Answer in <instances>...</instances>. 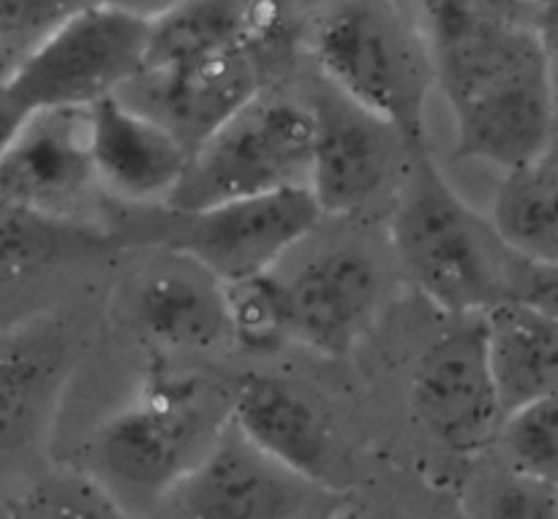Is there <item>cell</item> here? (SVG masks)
I'll return each instance as SVG.
<instances>
[{
    "label": "cell",
    "mask_w": 558,
    "mask_h": 519,
    "mask_svg": "<svg viewBox=\"0 0 558 519\" xmlns=\"http://www.w3.org/2000/svg\"><path fill=\"white\" fill-rule=\"evenodd\" d=\"M496 446L505 466L558 487V392L505 419Z\"/></svg>",
    "instance_id": "obj_25"
},
{
    "label": "cell",
    "mask_w": 558,
    "mask_h": 519,
    "mask_svg": "<svg viewBox=\"0 0 558 519\" xmlns=\"http://www.w3.org/2000/svg\"><path fill=\"white\" fill-rule=\"evenodd\" d=\"M150 11L76 3L9 74L0 90L25 114L90 109L120 96L145 71Z\"/></svg>",
    "instance_id": "obj_5"
},
{
    "label": "cell",
    "mask_w": 558,
    "mask_h": 519,
    "mask_svg": "<svg viewBox=\"0 0 558 519\" xmlns=\"http://www.w3.org/2000/svg\"><path fill=\"white\" fill-rule=\"evenodd\" d=\"M5 509L14 519H136L85 468L44 473Z\"/></svg>",
    "instance_id": "obj_21"
},
{
    "label": "cell",
    "mask_w": 558,
    "mask_h": 519,
    "mask_svg": "<svg viewBox=\"0 0 558 519\" xmlns=\"http://www.w3.org/2000/svg\"><path fill=\"white\" fill-rule=\"evenodd\" d=\"M529 22H532V30L537 33L539 44H543L548 63H558V3L537 5Z\"/></svg>",
    "instance_id": "obj_27"
},
{
    "label": "cell",
    "mask_w": 558,
    "mask_h": 519,
    "mask_svg": "<svg viewBox=\"0 0 558 519\" xmlns=\"http://www.w3.org/2000/svg\"><path fill=\"white\" fill-rule=\"evenodd\" d=\"M25 118L27 114L0 90V156H3L5 147L11 145V139H14V134L20 131V125L25 123Z\"/></svg>",
    "instance_id": "obj_28"
},
{
    "label": "cell",
    "mask_w": 558,
    "mask_h": 519,
    "mask_svg": "<svg viewBox=\"0 0 558 519\" xmlns=\"http://www.w3.org/2000/svg\"><path fill=\"white\" fill-rule=\"evenodd\" d=\"M0 519H14V517H11V511L5 509V506H0Z\"/></svg>",
    "instance_id": "obj_31"
},
{
    "label": "cell",
    "mask_w": 558,
    "mask_h": 519,
    "mask_svg": "<svg viewBox=\"0 0 558 519\" xmlns=\"http://www.w3.org/2000/svg\"><path fill=\"white\" fill-rule=\"evenodd\" d=\"M316 120L308 190L322 215H352L392 183L403 158H414L401 136L347 98L311 101Z\"/></svg>",
    "instance_id": "obj_11"
},
{
    "label": "cell",
    "mask_w": 558,
    "mask_h": 519,
    "mask_svg": "<svg viewBox=\"0 0 558 519\" xmlns=\"http://www.w3.org/2000/svg\"><path fill=\"white\" fill-rule=\"evenodd\" d=\"M71 370L63 321L33 316L0 326V462L25 455L52 424Z\"/></svg>",
    "instance_id": "obj_14"
},
{
    "label": "cell",
    "mask_w": 558,
    "mask_h": 519,
    "mask_svg": "<svg viewBox=\"0 0 558 519\" xmlns=\"http://www.w3.org/2000/svg\"><path fill=\"white\" fill-rule=\"evenodd\" d=\"M409 403L430 438L456 455H483L505 424L485 351L483 316L452 321L420 357Z\"/></svg>",
    "instance_id": "obj_8"
},
{
    "label": "cell",
    "mask_w": 558,
    "mask_h": 519,
    "mask_svg": "<svg viewBox=\"0 0 558 519\" xmlns=\"http://www.w3.org/2000/svg\"><path fill=\"white\" fill-rule=\"evenodd\" d=\"M322 218L308 188H283L202 212H172L158 243L229 286L270 272L283 254L319 226Z\"/></svg>",
    "instance_id": "obj_7"
},
{
    "label": "cell",
    "mask_w": 558,
    "mask_h": 519,
    "mask_svg": "<svg viewBox=\"0 0 558 519\" xmlns=\"http://www.w3.org/2000/svg\"><path fill=\"white\" fill-rule=\"evenodd\" d=\"M125 316L145 341L172 354L213 351L229 343L221 283L180 256L131 281Z\"/></svg>",
    "instance_id": "obj_17"
},
{
    "label": "cell",
    "mask_w": 558,
    "mask_h": 519,
    "mask_svg": "<svg viewBox=\"0 0 558 519\" xmlns=\"http://www.w3.org/2000/svg\"><path fill=\"white\" fill-rule=\"evenodd\" d=\"M510 254L558 267V177L543 161L501 174L488 215Z\"/></svg>",
    "instance_id": "obj_20"
},
{
    "label": "cell",
    "mask_w": 558,
    "mask_h": 519,
    "mask_svg": "<svg viewBox=\"0 0 558 519\" xmlns=\"http://www.w3.org/2000/svg\"><path fill=\"white\" fill-rule=\"evenodd\" d=\"M87 150L98 188L131 205H167L191 158L167 125L120 96L87 109Z\"/></svg>",
    "instance_id": "obj_13"
},
{
    "label": "cell",
    "mask_w": 558,
    "mask_h": 519,
    "mask_svg": "<svg viewBox=\"0 0 558 519\" xmlns=\"http://www.w3.org/2000/svg\"><path fill=\"white\" fill-rule=\"evenodd\" d=\"M436 87L456 123V161L534 166L556 136L550 63L532 22L501 5L425 3Z\"/></svg>",
    "instance_id": "obj_1"
},
{
    "label": "cell",
    "mask_w": 558,
    "mask_h": 519,
    "mask_svg": "<svg viewBox=\"0 0 558 519\" xmlns=\"http://www.w3.org/2000/svg\"><path fill=\"white\" fill-rule=\"evenodd\" d=\"M221 288L229 343L248 354H272L289 343L281 277L265 272Z\"/></svg>",
    "instance_id": "obj_24"
},
{
    "label": "cell",
    "mask_w": 558,
    "mask_h": 519,
    "mask_svg": "<svg viewBox=\"0 0 558 519\" xmlns=\"http://www.w3.org/2000/svg\"><path fill=\"white\" fill-rule=\"evenodd\" d=\"M319 487L262 455L229 422L205 460L180 479L150 519H308Z\"/></svg>",
    "instance_id": "obj_9"
},
{
    "label": "cell",
    "mask_w": 558,
    "mask_h": 519,
    "mask_svg": "<svg viewBox=\"0 0 558 519\" xmlns=\"http://www.w3.org/2000/svg\"><path fill=\"white\" fill-rule=\"evenodd\" d=\"M390 237L414 288L452 319L515 299L523 259L505 248L488 218L466 205L428 152L414 156L403 172Z\"/></svg>",
    "instance_id": "obj_2"
},
{
    "label": "cell",
    "mask_w": 558,
    "mask_h": 519,
    "mask_svg": "<svg viewBox=\"0 0 558 519\" xmlns=\"http://www.w3.org/2000/svg\"><path fill=\"white\" fill-rule=\"evenodd\" d=\"M490 379L505 419L558 392V321L518 302L483 313Z\"/></svg>",
    "instance_id": "obj_19"
},
{
    "label": "cell",
    "mask_w": 558,
    "mask_h": 519,
    "mask_svg": "<svg viewBox=\"0 0 558 519\" xmlns=\"http://www.w3.org/2000/svg\"><path fill=\"white\" fill-rule=\"evenodd\" d=\"M76 3H0V49H22V58L65 20Z\"/></svg>",
    "instance_id": "obj_26"
},
{
    "label": "cell",
    "mask_w": 558,
    "mask_h": 519,
    "mask_svg": "<svg viewBox=\"0 0 558 519\" xmlns=\"http://www.w3.org/2000/svg\"><path fill=\"white\" fill-rule=\"evenodd\" d=\"M543 163L558 177V134L554 136V141H550V147H548V152H545Z\"/></svg>",
    "instance_id": "obj_30"
},
{
    "label": "cell",
    "mask_w": 558,
    "mask_h": 519,
    "mask_svg": "<svg viewBox=\"0 0 558 519\" xmlns=\"http://www.w3.org/2000/svg\"><path fill=\"white\" fill-rule=\"evenodd\" d=\"M463 519H558V487L496 462L469 477Z\"/></svg>",
    "instance_id": "obj_22"
},
{
    "label": "cell",
    "mask_w": 558,
    "mask_h": 519,
    "mask_svg": "<svg viewBox=\"0 0 558 519\" xmlns=\"http://www.w3.org/2000/svg\"><path fill=\"white\" fill-rule=\"evenodd\" d=\"M314 54L332 90L401 136L412 156L428 152L434 58L420 16L398 3H338L322 14Z\"/></svg>",
    "instance_id": "obj_4"
},
{
    "label": "cell",
    "mask_w": 558,
    "mask_h": 519,
    "mask_svg": "<svg viewBox=\"0 0 558 519\" xmlns=\"http://www.w3.org/2000/svg\"><path fill=\"white\" fill-rule=\"evenodd\" d=\"M229 419L262 455L314 487H325L332 468V430L303 386L272 375H245L232 386Z\"/></svg>",
    "instance_id": "obj_16"
},
{
    "label": "cell",
    "mask_w": 558,
    "mask_h": 519,
    "mask_svg": "<svg viewBox=\"0 0 558 519\" xmlns=\"http://www.w3.org/2000/svg\"><path fill=\"white\" fill-rule=\"evenodd\" d=\"M134 85H145L140 98H120L167 125L191 152L262 96L254 49L216 54L158 74H142Z\"/></svg>",
    "instance_id": "obj_15"
},
{
    "label": "cell",
    "mask_w": 558,
    "mask_h": 519,
    "mask_svg": "<svg viewBox=\"0 0 558 519\" xmlns=\"http://www.w3.org/2000/svg\"><path fill=\"white\" fill-rule=\"evenodd\" d=\"M365 519H398V517H392V515H376V517H365Z\"/></svg>",
    "instance_id": "obj_32"
},
{
    "label": "cell",
    "mask_w": 558,
    "mask_h": 519,
    "mask_svg": "<svg viewBox=\"0 0 558 519\" xmlns=\"http://www.w3.org/2000/svg\"><path fill=\"white\" fill-rule=\"evenodd\" d=\"M379 270L363 250L316 256L283 281L289 341L322 357H347L379 305Z\"/></svg>",
    "instance_id": "obj_12"
},
{
    "label": "cell",
    "mask_w": 558,
    "mask_h": 519,
    "mask_svg": "<svg viewBox=\"0 0 558 519\" xmlns=\"http://www.w3.org/2000/svg\"><path fill=\"white\" fill-rule=\"evenodd\" d=\"M550 101H554V123L558 134V63H550Z\"/></svg>",
    "instance_id": "obj_29"
},
{
    "label": "cell",
    "mask_w": 558,
    "mask_h": 519,
    "mask_svg": "<svg viewBox=\"0 0 558 519\" xmlns=\"http://www.w3.org/2000/svg\"><path fill=\"white\" fill-rule=\"evenodd\" d=\"M232 386L196 373H153L140 395L98 428L85 471L131 515L189 477L229 428Z\"/></svg>",
    "instance_id": "obj_3"
},
{
    "label": "cell",
    "mask_w": 558,
    "mask_h": 519,
    "mask_svg": "<svg viewBox=\"0 0 558 519\" xmlns=\"http://www.w3.org/2000/svg\"><path fill=\"white\" fill-rule=\"evenodd\" d=\"M93 188L87 109L27 114L0 156V205L76 223L74 210Z\"/></svg>",
    "instance_id": "obj_10"
},
{
    "label": "cell",
    "mask_w": 558,
    "mask_h": 519,
    "mask_svg": "<svg viewBox=\"0 0 558 519\" xmlns=\"http://www.w3.org/2000/svg\"><path fill=\"white\" fill-rule=\"evenodd\" d=\"M101 234L82 223L52 221L27 210L0 205V277H20L25 272L54 264L71 254L74 245L93 243Z\"/></svg>",
    "instance_id": "obj_23"
},
{
    "label": "cell",
    "mask_w": 558,
    "mask_h": 519,
    "mask_svg": "<svg viewBox=\"0 0 558 519\" xmlns=\"http://www.w3.org/2000/svg\"><path fill=\"white\" fill-rule=\"evenodd\" d=\"M281 22L270 3H174L150 16L142 74H158L216 54L254 49Z\"/></svg>",
    "instance_id": "obj_18"
},
{
    "label": "cell",
    "mask_w": 558,
    "mask_h": 519,
    "mask_svg": "<svg viewBox=\"0 0 558 519\" xmlns=\"http://www.w3.org/2000/svg\"><path fill=\"white\" fill-rule=\"evenodd\" d=\"M316 120L311 103L259 96L189 158L172 212H202L248 196L308 188Z\"/></svg>",
    "instance_id": "obj_6"
}]
</instances>
